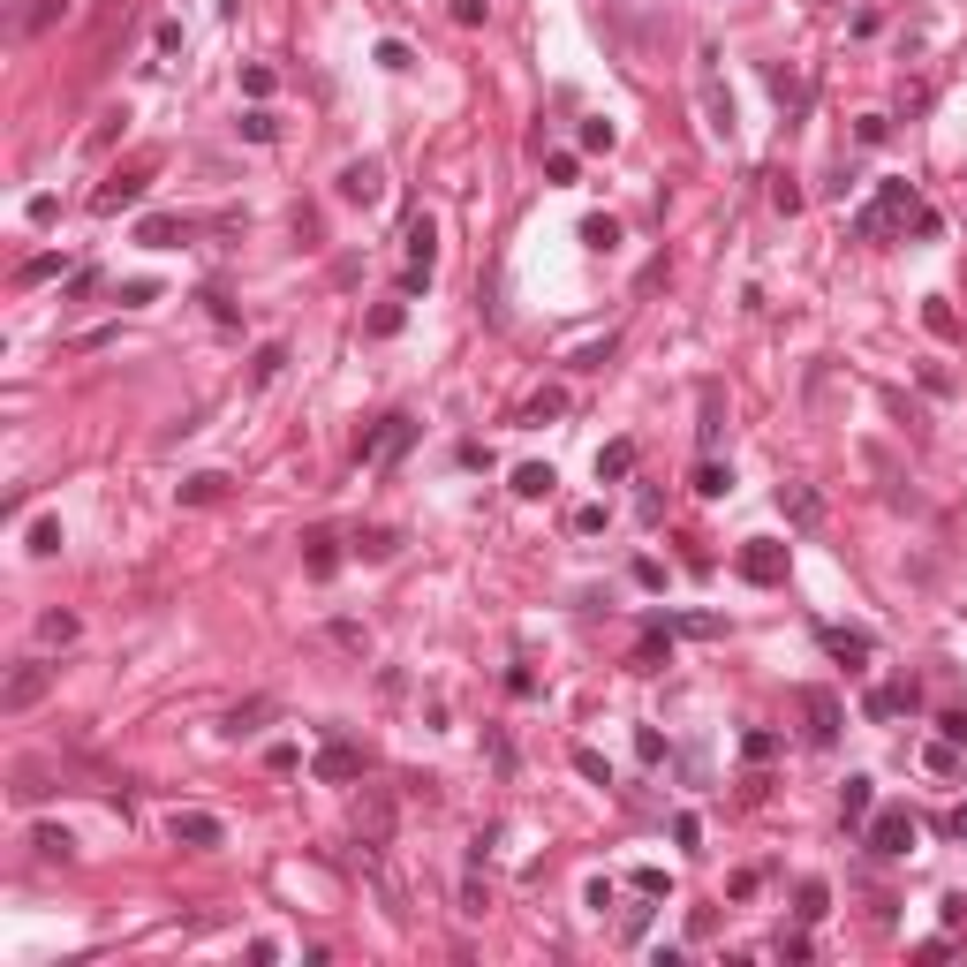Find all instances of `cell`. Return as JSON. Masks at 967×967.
<instances>
[{
  "label": "cell",
  "mask_w": 967,
  "mask_h": 967,
  "mask_svg": "<svg viewBox=\"0 0 967 967\" xmlns=\"http://www.w3.org/2000/svg\"><path fill=\"white\" fill-rule=\"evenodd\" d=\"M408 439H416V416H386L378 431H363V439H356V461H401Z\"/></svg>",
  "instance_id": "obj_7"
},
{
  "label": "cell",
  "mask_w": 967,
  "mask_h": 967,
  "mask_svg": "<svg viewBox=\"0 0 967 967\" xmlns=\"http://www.w3.org/2000/svg\"><path fill=\"white\" fill-rule=\"evenodd\" d=\"M582 242H590V250H620V220L590 212V220H582Z\"/></svg>",
  "instance_id": "obj_28"
},
{
  "label": "cell",
  "mask_w": 967,
  "mask_h": 967,
  "mask_svg": "<svg viewBox=\"0 0 967 967\" xmlns=\"http://www.w3.org/2000/svg\"><path fill=\"white\" fill-rule=\"evenodd\" d=\"M76 628H84L76 612H46V620H38V635H46V643H76Z\"/></svg>",
  "instance_id": "obj_34"
},
{
  "label": "cell",
  "mask_w": 967,
  "mask_h": 967,
  "mask_svg": "<svg viewBox=\"0 0 967 967\" xmlns=\"http://www.w3.org/2000/svg\"><path fill=\"white\" fill-rule=\"evenodd\" d=\"M53 16H61V0H38L31 16H23V31H46V23H53Z\"/></svg>",
  "instance_id": "obj_52"
},
{
  "label": "cell",
  "mask_w": 967,
  "mask_h": 967,
  "mask_svg": "<svg viewBox=\"0 0 967 967\" xmlns=\"http://www.w3.org/2000/svg\"><path fill=\"white\" fill-rule=\"evenodd\" d=\"M560 408H567V393H560V386H544L537 401L522 408V424H552V416H560Z\"/></svg>",
  "instance_id": "obj_30"
},
{
  "label": "cell",
  "mask_w": 967,
  "mask_h": 967,
  "mask_svg": "<svg viewBox=\"0 0 967 967\" xmlns=\"http://www.w3.org/2000/svg\"><path fill=\"white\" fill-rule=\"evenodd\" d=\"M272 84H280V76H272L265 61H250V68H242V91H250V99H272Z\"/></svg>",
  "instance_id": "obj_40"
},
{
  "label": "cell",
  "mask_w": 967,
  "mask_h": 967,
  "mask_svg": "<svg viewBox=\"0 0 967 967\" xmlns=\"http://www.w3.org/2000/svg\"><path fill=\"white\" fill-rule=\"evenodd\" d=\"M38 854H46V862H76V839L61 832V824H38V839H31Z\"/></svg>",
  "instance_id": "obj_23"
},
{
  "label": "cell",
  "mask_w": 967,
  "mask_h": 967,
  "mask_svg": "<svg viewBox=\"0 0 967 967\" xmlns=\"http://www.w3.org/2000/svg\"><path fill=\"white\" fill-rule=\"evenodd\" d=\"M635 892L643 900H665V869H635Z\"/></svg>",
  "instance_id": "obj_49"
},
{
  "label": "cell",
  "mask_w": 967,
  "mask_h": 967,
  "mask_svg": "<svg viewBox=\"0 0 967 967\" xmlns=\"http://www.w3.org/2000/svg\"><path fill=\"white\" fill-rule=\"evenodd\" d=\"M869 854H892V862H900V854H915V816L907 809H884V816H869Z\"/></svg>",
  "instance_id": "obj_8"
},
{
  "label": "cell",
  "mask_w": 967,
  "mask_h": 967,
  "mask_svg": "<svg viewBox=\"0 0 967 967\" xmlns=\"http://www.w3.org/2000/svg\"><path fill=\"white\" fill-rule=\"evenodd\" d=\"M665 635H696V643H718V635H726V620H718V612H673V620H658Z\"/></svg>",
  "instance_id": "obj_15"
},
{
  "label": "cell",
  "mask_w": 967,
  "mask_h": 967,
  "mask_svg": "<svg viewBox=\"0 0 967 967\" xmlns=\"http://www.w3.org/2000/svg\"><path fill=\"white\" fill-rule=\"evenodd\" d=\"M303 567H310V575H333V567H340V537H325V529H310V537H303Z\"/></svg>",
  "instance_id": "obj_16"
},
{
  "label": "cell",
  "mask_w": 967,
  "mask_h": 967,
  "mask_svg": "<svg viewBox=\"0 0 967 967\" xmlns=\"http://www.w3.org/2000/svg\"><path fill=\"white\" fill-rule=\"evenodd\" d=\"M363 771H371V756H363L356 741H340V733L318 748V756H310V779H318V786H356Z\"/></svg>",
  "instance_id": "obj_3"
},
{
  "label": "cell",
  "mask_w": 967,
  "mask_h": 967,
  "mask_svg": "<svg viewBox=\"0 0 967 967\" xmlns=\"http://www.w3.org/2000/svg\"><path fill=\"white\" fill-rule=\"evenodd\" d=\"M696 492H703V499H726V492H733V469H718V461H703V469H696Z\"/></svg>",
  "instance_id": "obj_33"
},
{
  "label": "cell",
  "mask_w": 967,
  "mask_h": 967,
  "mask_svg": "<svg viewBox=\"0 0 967 967\" xmlns=\"http://www.w3.org/2000/svg\"><path fill=\"white\" fill-rule=\"evenodd\" d=\"M378 68H393V76L408 68V46H401V38H378Z\"/></svg>",
  "instance_id": "obj_46"
},
{
  "label": "cell",
  "mask_w": 967,
  "mask_h": 967,
  "mask_svg": "<svg viewBox=\"0 0 967 967\" xmlns=\"http://www.w3.org/2000/svg\"><path fill=\"white\" fill-rule=\"evenodd\" d=\"M945 832H952V839H967V801H960V809L945 816Z\"/></svg>",
  "instance_id": "obj_54"
},
{
  "label": "cell",
  "mask_w": 967,
  "mask_h": 967,
  "mask_svg": "<svg viewBox=\"0 0 967 967\" xmlns=\"http://www.w3.org/2000/svg\"><path fill=\"white\" fill-rule=\"evenodd\" d=\"M658 658H665V628H658V620H650V635H643V643H635V673H658Z\"/></svg>",
  "instance_id": "obj_29"
},
{
  "label": "cell",
  "mask_w": 967,
  "mask_h": 967,
  "mask_svg": "<svg viewBox=\"0 0 967 967\" xmlns=\"http://www.w3.org/2000/svg\"><path fill=\"white\" fill-rule=\"evenodd\" d=\"M53 272H68V257L61 250H38V257H23L16 280H23V288H38V280H53Z\"/></svg>",
  "instance_id": "obj_24"
},
{
  "label": "cell",
  "mask_w": 967,
  "mask_h": 967,
  "mask_svg": "<svg viewBox=\"0 0 967 967\" xmlns=\"http://www.w3.org/2000/svg\"><path fill=\"white\" fill-rule=\"evenodd\" d=\"M167 832H174V847H227V824H220V816H212V809H174V824H167Z\"/></svg>",
  "instance_id": "obj_11"
},
{
  "label": "cell",
  "mask_w": 967,
  "mask_h": 967,
  "mask_svg": "<svg viewBox=\"0 0 967 967\" xmlns=\"http://www.w3.org/2000/svg\"><path fill=\"white\" fill-rule=\"evenodd\" d=\"M174 235H182V220H167V212H152V220L136 227V242H152V250H167Z\"/></svg>",
  "instance_id": "obj_31"
},
{
  "label": "cell",
  "mask_w": 967,
  "mask_h": 967,
  "mask_svg": "<svg viewBox=\"0 0 967 967\" xmlns=\"http://www.w3.org/2000/svg\"><path fill=\"white\" fill-rule=\"evenodd\" d=\"M869 809H877V779H862V771H854V779L839 786V816H847L854 832H862V824H869Z\"/></svg>",
  "instance_id": "obj_14"
},
{
  "label": "cell",
  "mask_w": 967,
  "mask_h": 967,
  "mask_svg": "<svg viewBox=\"0 0 967 967\" xmlns=\"http://www.w3.org/2000/svg\"><path fill=\"white\" fill-rule=\"evenodd\" d=\"M333 643H340V650H371V628H356V620H333Z\"/></svg>",
  "instance_id": "obj_41"
},
{
  "label": "cell",
  "mask_w": 967,
  "mask_h": 967,
  "mask_svg": "<svg viewBox=\"0 0 967 967\" xmlns=\"http://www.w3.org/2000/svg\"><path fill=\"white\" fill-rule=\"evenodd\" d=\"M801 718H809V741H816V748H832L839 726H847V711H839L832 688H801Z\"/></svg>",
  "instance_id": "obj_9"
},
{
  "label": "cell",
  "mask_w": 967,
  "mask_h": 967,
  "mask_svg": "<svg viewBox=\"0 0 967 967\" xmlns=\"http://www.w3.org/2000/svg\"><path fill=\"white\" fill-rule=\"evenodd\" d=\"M333 189H340V204H378L386 197V167H378V159H348Z\"/></svg>",
  "instance_id": "obj_13"
},
{
  "label": "cell",
  "mask_w": 967,
  "mask_h": 967,
  "mask_svg": "<svg viewBox=\"0 0 967 967\" xmlns=\"http://www.w3.org/2000/svg\"><path fill=\"white\" fill-rule=\"evenodd\" d=\"M741 756H748V764H771V756H779V733H764V726L741 733Z\"/></svg>",
  "instance_id": "obj_35"
},
{
  "label": "cell",
  "mask_w": 967,
  "mask_h": 967,
  "mask_svg": "<svg viewBox=\"0 0 967 967\" xmlns=\"http://www.w3.org/2000/svg\"><path fill=\"white\" fill-rule=\"evenodd\" d=\"M514 492H522V499H544V492H552V469H544V461H522V469H514Z\"/></svg>",
  "instance_id": "obj_27"
},
{
  "label": "cell",
  "mask_w": 967,
  "mask_h": 967,
  "mask_svg": "<svg viewBox=\"0 0 967 967\" xmlns=\"http://www.w3.org/2000/svg\"><path fill=\"white\" fill-rule=\"evenodd\" d=\"M280 363H288V348H280V340H265V348H257V363H250V386H272V378H280Z\"/></svg>",
  "instance_id": "obj_25"
},
{
  "label": "cell",
  "mask_w": 967,
  "mask_h": 967,
  "mask_svg": "<svg viewBox=\"0 0 967 967\" xmlns=\"http://www.w3.org/2000/svg\"><path fill=\"white\" fill-rule=\"evenodd\" d=\"M605 356H612V340H590V348L575 356V371H605Z\"/></svg>",
  "instance_id": "obj_48"
},
{
  "label": "cell",
  "mask_w": 967,
  "mask_h": 967,
  "mask_svg": "<svg viewBox=\"0 0 967 967\" xmlns=\"http://www.w3.org/2000/svg\"><path fill=\"white\" fill-rule=\"evenodd\" d=\"M242 136H250V144H272V136H280V121H272L265 106H250V114H242Z\"/></svg>",
  "instance_id": "obj_37"
},
{
  "label": "cell",
  "mask_w": 967,
  "mask_h": 967,
  "mask_svg": "<svg viewBox=\"0 0 967 967\" xmlns=\"http://www.w3.org/2000/svg\"><path fill=\"white\" fill-rule=\"evenodd\" d=\"M922 325H930V333H945V340H952V333H960V318H952V310H945V303H930V310H922Z\"/></svg>",
  "instance_id": "obj_47"
},
{
  "label": "cell",
  "mask_w": 967,
  "mask_h": 967,
  "mask_svg": "<svg viewBox=\"0 0 967 967\" xmlns=\"http://www.w3.org/2000/svg\"><path fill=\"white\" fill-rule=\"evenodd\" d=\"M605 529V507H575V537H597Z\"/></svg>",
  "instance_id": "obj_51"
},
{
  "label": "cell",
  "mask_w": 967,
  "mask_h": 967,
  "mask_svg": "<svg viewBox=\"0 0 967 967\" xmlns=\"http://www.w3.org/2000/svg\"><path fill=\"white\" fill-rule=\"evenodd\" d=\"M907 703H915V688H869V696H862V711H869V718H900Z\"/></svg>",
  "instance_id": "obj_20"
},
{
  "label": "cell",
  "mask_w": 967,
  "mask_h": 967,
  "mask_svg": "<svg viewBox=\"0 0 967 967\" xmlns=\"http://www.w3.org/2000/svg\"><path fill=\"white\" fill-rule=\"evenodd\" d=\"M696 99H703V129L726 144L733 136V99H726V84H718V46H696Z\"/></svg>",
  "instance_id": "obj_1"
},
{
  "label": "cell",
  "mask_w": 967,
  "mask_h": 967,
  "mask_svg": "<svg viewBox=\"0 0 967 967\" xmlns=\"http://www.w3.org/2000/svg\"><path fill=\"white\" fill-rule=\"evenodd\" d=\"M31 552H38V560L61 552V522H53V514H38V522H31Z\"/></svg>",
  "instance_id": "obj_32"
},
{
  "label": "cell",
  "mask_w": 967,
  "mask_h": 967,
  "mask_svg": "<svg viewBox=\"0 0 967 967\" xmlns=\"http://www.w3.org/2000/svg\"><path fill=\"white\" fill-rule=\"evenodd\" d=\"M612 144H620L612 121H582V152H612Z\"/></svg>",
  "instance_id": "obj_38"
},
{
  "label": "cell",
  "mask_w": 967,
  "mask_h": 967,
  "mask_svg": "<svg viewBox=\"0 0 967 967\" xmlns=\"http://www.w3.org/2000/svg\"><path fill=\"white\" fill-rule=\"evenodd\" d=\"M46 688H53V665H46V658H23L16 673H8V688H0V711L23 718L31 703H46Z\"/></svg>",
  "instance_id": "obj_5"
},
{
  "label": "cell",
  "mask_w": 967,
  "mask_h": 967,
  "mask_svg": "<svg viewBox=\"0 0 967 967\" xmlns=\"http://www.w3.org/2000/svg\"><path fill=\"white\" fill-rule=\"evenodd\" d=\"M696 431H703V446L718 439V393H711V386H703V424H696Z\"/></svg>",
  "instance_id": "obj_50"
},
{
  "label": "cell",
  "mask_w": 967,
  "mask_h": 967,
  "mask_svg": "<svg viewBox=\"0 0 967 967\" xmlns=\"http://www.w3.org/2000/svg\"><path fill=\"white\" fill-rule=\"evenodd\" d=\"M386 839H393V794H386V786H363V801H356V847L363 854H386Z\"/></svg>",
  "instance_id": "obj_4"
},
{
  "label": "cell",
  "mask_w": 967,
  "mask_h": 967,
  "mask_svg": "<svg viewBox=\"0 0 967 967\" xmlns=\"http://www.w3.org/2000/svg\"><path fill=\"white\" fill-rule=\"evenodd\" d=\"M635 756H643V764H665V733L643 726V733H635Z\"/></svg>",
  "instance_id": "obj_42"
},
{
  "label": "cell",
  "mask_w": 967,
  "mask_h": 967,
  "mask_svg": "<svg viewBox=\"0 0 967 967\" xmlns=\"http://www.w3.org/2000/svg\"><path fill=\"white\" fill-rule=\"evenodd\" d=\"M900 220H922L915 182H877V204H869L862 220H854V235H884V227H900Z\"/></svg>",
  "instance_id": "obj_2"
},
{
  "label": "cell",
  "mask_w": 967,
  "mask_h": 967,
  "mask_svg": "<svg viewBox=\"0 0 967 967\" xmlns=\"http://www.w3.org/2000/svg\"><path fill=\"white\" fill-rule=\"evenodd\" d=\"M824 650H832V658H847V665H862L869 650H877V635H862V628H824Z\"/></svg>",
  "instance_id": "obj_17"
},
{
  "label": "cell",
  "mask_w": 967,
  "mask_h": 967,
  "mask_svg": "<svg viewBox=\"0 0 967 967\" xmlns=\"http://www.w3.org/2000/svg\"><path fill=\"white\" fill-rule=\"evenodd\" d=\"M393 552H401L393 529H363V537H356V560H393Z\"/></svg>",
  "instance_id": "obj_26"
},
{
  "label": "cell",
  "mask_w": 967,
  "mask_h": 967,
  "mask_svg": "<svg viewBox=\"0 0 967 967\" xmlns=\"http://www.w3.org/2000/svg\"><path fill=\"white\" fill-rule=\"evenodd\" d=\"M484 907H492V892H484V877L469 869V877H461V915H484Z\"/></svg>",
  "instance_id": "obj_39"
},
{
  "label": "cell",
  "mask_w": 967,
  "mask_h": 967,
  "mask_svg": "<svg viewBox=\"0 0 967 967\" xmlns=\"http://www.w3.org/2000/svg\"><path fill=\"white\" fill-rule=\"evenodd\" d=\"M144 182H152V167H129V174H114V182H99L91 189V212H129V204H144Z\"/></svg>",
  "instance_id": "obj_12"
},
{
  "label": "cell",
  "mask_w": 967,
  "mask_h": 967,
  "mask_svg": "<svg viewBox=\"0 0 967 967\" xmlns=\"http://www.w3.org/2000/svg\"><path fill=\"white\" fill-rule=\"evenodd\" d=\"M272 703H242V711H227V733H257V718H265Z\"/></svg>",
  "instance_id": "obj_44"
},
{
  "label": "cell",
  "mask_w": 967,
  "mask_h": 967,
  "mask_svg": "<svg viewBox=\"0 0 967 967\" xmlns=\"http://www.w3.org/2000/svg\"><path fill=\"white\" fill-rule=\"evenodd\" d=\"M408 272H401V288L408 295H416V288H424V280H431V265H439V227H431V212H416V220H408Z\"/></svg>",
  "instance_id": "obj_6"
},
{
  "label": "cell",
  "mask_w": 967,
  "mask_h": 967,
  "mask_svg": "<svg viewBox=\"0 0 967 967\" xmlns=\"http://www.w3.org/2000/svg\"><path fill=\"white\" fill-rule=\"evenodd\" d=\"M794 915H801V922H824V915H832V884H824V877H801Z\"/></svg>",
  "instance_id": "obj_18"
},
{
  "label": "cell",
  "mask_w": 967,
  "mask_h": 967,
  "mask_svg": "<svg viewBox=\"0 0 967 967\" xmlns=\"http://www.w3.org/2000/svg\"><path fill=\"white\" fill-rule=\"evenodd\" d=\"M575 771H582V779H597V786H612V771H605V756H597V748H575Z\"/></svg>",
  "instance_id": "obj_43"
},
{
  "label": "cell",
  "mask_w": 967,
  "mask_h": 967,
  "mask_svg": "<svg viewBox=\"0 0 967 967\" xmlns=\"http://www.w3.org/2000/svg\"><path fill=\"white\" fill-rule=\"evenodd\" d=\"M937 726H945V741H960V748H967V711H945Z\"/></svg>",
  "instance_id": "obj_53"
},
{
  "label": "cell",
  "mask_w": 967,
  "mask_h": 967,
  "mask_svg": "<svg viewBox=\"0 0 967 967\" xmlns=\"http://www.w3.org/2000/svg\"><path fill=\"white\" fill-rule=\"evenodd\" d=\"M401 325H408V310H401V303H378V310H371V340H393Z\"/></svg>",
  "instance_id": "obj_36"
},
{
  "label": "cell",
  "mask_w": 967,
  "mask_h": 967,
  "mask_svg": "<svg viewBox=\"0 0 967 967\" xmlns=\"http://www.w3.org/2000/svg\"><path fill=\"white\" fill-rule=\"evenodd\" d=\"M220 492H227V476H220V469H204V476H189V484H182V507H212Z\"/></svg>",
  "instance_id": "obj_22"
},
{
  "label": "cell",
  "mask_w": 967,
  "mask_h": 967,
  "mask_svg": "<svg viewBox=\"0 0 967 967\" xmlns=\"http://www.w3.org/2000/svg\"><path fill=\"white\" fill-rule=\"evenodd\" d=\"M779 507H786V514H794V522H801V529H809V522H816V514H824V499H816V492H809V484H786V492H779Z\"/></svg>",
  "instance_id": "obj_21"
},
{
  "label": "cell",
  "mask_w": 967,
  "mask_h": 967,
  "mask_svg": "<svg viewBox=\"0 0 967 967\" xmlns=\"http://www.w3.org/2000/svg\"><path fill=\"white\" fill-rule=\"evenodd\" d=\"M741 575L756 582V590L786 582V544H779V537H748V544H741Z\"/></svg>",
  "instance_id": "obj_10"
},
{
  "label": "cell",
  "mask_w": 967,
  "mask_h": 967,
  "mask_svg": "<svg viewBox=\"0 0 967 967\" xmlns=\"http://www.w3.org/2000/svg\"><path fill=\"white\" fill-rule=\"evenodd\" d=\"M673 847H688V854L703 847V824H696V816H673Z\"/></svg>",
  "instance_id": "obj_45"
},
{
  "label": "cell",
  "mask_w": 967,
  "mask_h": 967,
  "mask_svg": "<svg viewBox=\"0 0 967 967\" xmlns=\"http://www.w3.org/2000/svg\"><path fill=\"white\" fill-rule=\"evenodd\" d=\"M628 469H635V439H612L605 454H597V484H620Z\"/></svg>",
  "instance_id": "obj_19"
}]
</instances>
